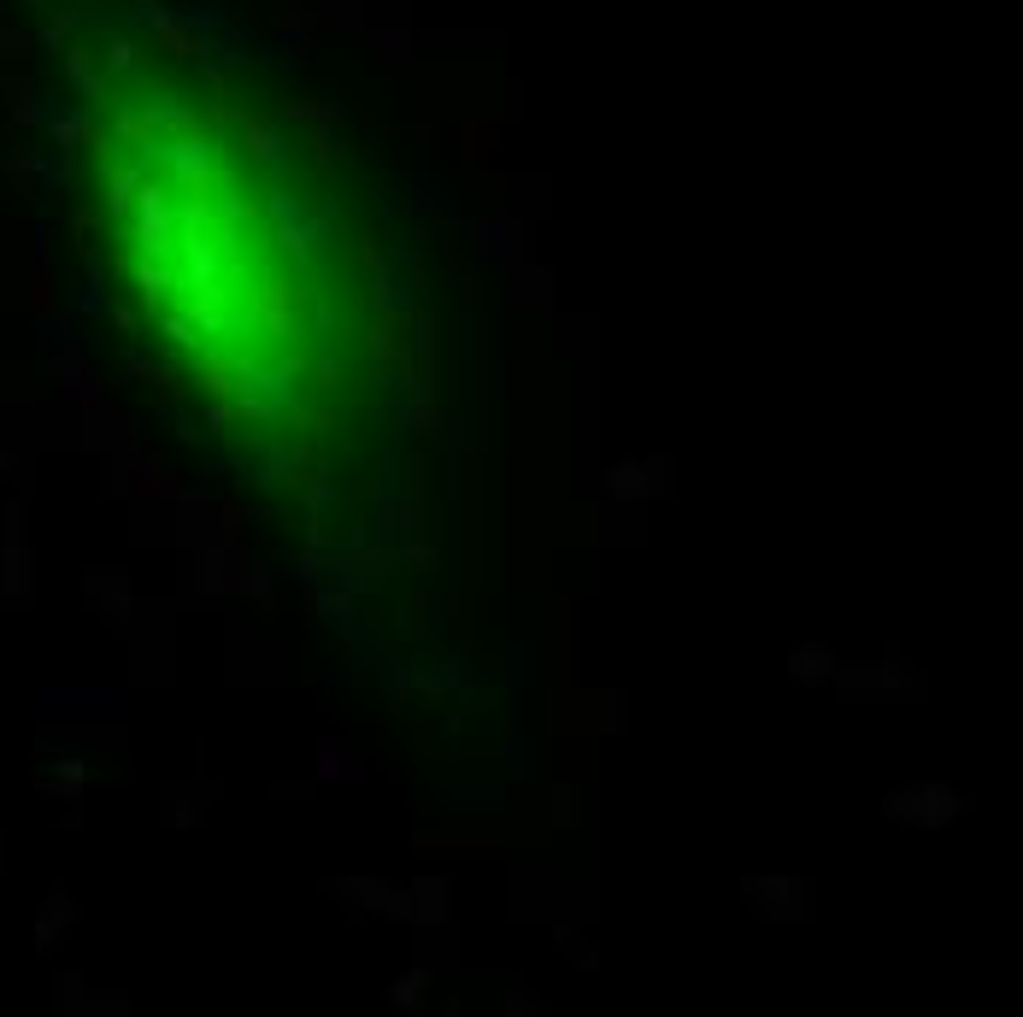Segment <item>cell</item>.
Segmentation results:
<instances>
[{"mask_svg": "<svg viewBox=\"0 0 1023 1017\" xmlns=\"http://www.w3.org/2000/svg\"><path fill=\"white\" fill-rule=\"evenodd\" d=\"M324 776H359V765H353V747H347V741H324Z\"/></svg>", "mask_w": 1023, "mask_h": 1017, "instance_id": "cell-1", "label": "cell"}, {"mask_svg": "<svg viewBox=\"0 0 1023 1017\" xmlns=\"http://www.w3.org/2000/svg\"><path fill=\"white\" fill-rule=\"evenodd\" d=\"M418 988H424V976H406V982H394V1006H418Z\"/></svg>", "mask_w": 1023, "mask_h": 1017, "instance_id": "cell-2", "label": "cell"}]
</instances>
